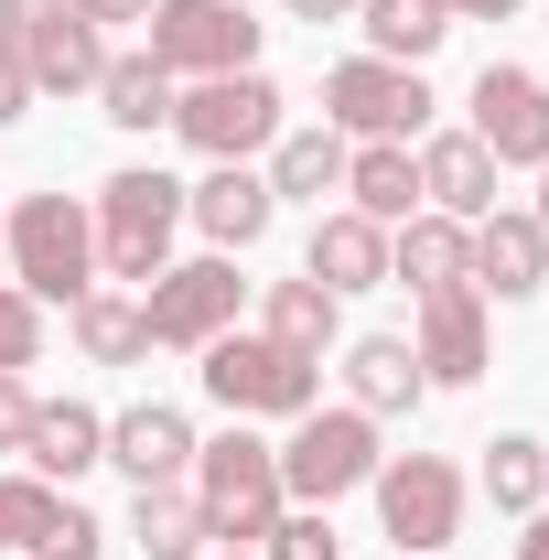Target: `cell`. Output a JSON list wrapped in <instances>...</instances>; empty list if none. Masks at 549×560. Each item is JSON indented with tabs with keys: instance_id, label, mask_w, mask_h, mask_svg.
I'll return each mask as SVG.
<instances>
[{
	"instance_id": "cell-1",
	"label": "cell",
	"mask_w": 549,
	"mask_h": 560,
	"mask_svg": "<svg viewBox=\"0 0 549 560\" xmlns=\"http://www.w3.org/2000/svg\"><path fill=\"white\" fill-rule=\"evenodd\" d=\"M184 486L206 506L215 550H259L280 528V506H291V495H280V442H259L248 420H226L215 442H195V475H184Z\"/></svg>"
},
{
	"instance_id": "cell-2",
	"label": "cell",
	"mask_w": 549,
	"mask_h": 560,
	"mask_svg": "<svg viewBox=\"0 0 549 560\" xmlns=\"http://www.w3.org/2000/svg\"><path fill=\"white\" fill-rule=\"evenodd\" d=\"M86 215H97V270L151 291V280L173 270V237H184V184L151 173V162H130V173H108L86 195Z\"/></svg>"
},
{
	"instance_id": "cell-3",
	"label": "cell",
	"mask_w": 549,
	"mask_h": 560,
	"mask_svg": "<svg viewBox=\"0 0 549 560\" xmlns=\"http://www.w3.org/2000/svg\"><path fill=\"white\" fill-rule=\"evenodd\" d=\"M0 237H11V280L33 302H86L97 291V215H86V195H22Z\"/></svg>"
},
{
	"instance_id": "cell-4",
	"label": "cell",
	"mask_w": 549,
	"mask_h": 560,
	"mask_svg": "<svg viewBox=\"0 0 549 560\" xmlns=\"http://www.w3.org/2000/svg\"><path fill=\"white\" fill-rule=\"evenodd\" d=\"M206 399L226 420H302L324 399V355H291L270 335H215L206 346Z\"/></svg>"
},
{
	"instance_id": "cell-5",
	"label": "cell",
	"mask_w": 549,
	"mask_h": 560,
	"mask_svg": "<svg viewBox=\"0 0 549 560\" xmlns=\"http://www.w3.org/2000/svg\"><path fill=\"white\" fill-rule=\"evenodd\" d=\"M173 130H184V151H206V162H259L291 119H280V86L259 66L237 75H195V86H173Z\"/></svg>"
},
{
	"instance_id": "cell-6",
	"label": "cell",
	"mask_w": 549,
	"mask_h": 560,
	"mask_svg": "<svg viewBox=\"0 0 549 560\" xmlns=\"http://www.w3.org/2000/svg\"><path fill=\"white\" fill-rule=\"evenodd\" d=\"M377 464H388V453H377V420L355 410V399H344V410L313 399V410L291 420V442H280V495H291V506H335V495H355Z\"/></svg>"
},
{
	"instance_id": "cell-7",
	"label": "cell",
	"mask_w": 549,
	"mask_h": 560,
	"mask_svg": "<svg viewBox=\"0 0 549 560\" xmlns=\"http://www.w3.org/2000/svg\"><path fill=\"white\" fill-rule=\"evenodd\" d=\"M140 55L173 75V86H195V75H237V66H259V22H248V0H151Z\"/></svg>"
},
{
	"instance_id": "cell-8",
	"label": "cell",
	"mask_w": 549,
	"mask_h": 560,
	"mask_svg": "<svg viewBox=\"0 0 549 560\" xmlns=\"http://www.w3.org/2000/svg\"><path fill=\"white\" fill-rule=\"evenodd\" d=\"M431 108H442L431 75L388 66V55H344V66L324 75V130H344V140H420Z\"/></svg>"
},
{
	"instance_id": "cell-9",
	"label": "cell",
	"mask_w": 549,
	"mask_h": 560,
	"mask_svg": "<svg viewBox=\"0 0 549 560\" xmlns=\"http://www.w3.org/2000/svg\"><path fill=\"white\" fill-rule=\"evenodd\" d=\"M237 302H248L237 259H226V248H206V259H173V270L140 291V324H151V346L206 355L215 335H237Z\"/></svg>"
},
{
	"instance_id": "cell-10",
	"label": "cell",
	"mask_w": 549,
	"mask_h": 560,
	"mask_svg": "<svg viewBox=\"0 0 549 560\" xmlns=\"http://www.w3.org/2000/svg\"><path fill=\"white\" fill-rule=\"evenodd\" d=\"M366 495H377V528L399 539V560H431L464 528V464L453 453H388L366 475Z\"/></svg>"
},
{
	"instance_id": "cell-11",
	"label": "cell",
	"mask_w": 549,
	"mask_h": 560,
	"mask_svg": "<svg viewBox=\"0 0 549 560\" xmlns=\"http://www.w3.org/2000/svg\"><path fill=\"white\" fill-rule=\"evenodd\" d=\"M410 355H420V377H431V388H475L484 366H495V302H484L475 280H442V291H420Z\"/></svg>"
},
{
	"instance_id": "cell-12",
	"label": "cell",
	"mask_w": 549,
	"mask_h": 560,
	"mask_svg": "<svg viewBox=\"0 0 549 560\" xmlns=\"http://www.w3.org/2000/svg\"><path fill=\"white\" fill-rule=\"evenodd\" d=\"M464 130L495 151V173H539V162H549V75L539 66H484Z\"/></svg>"
},
{
	"instance_id": "cell-13",
	"label": "cell",
	"mask_w": 549,
	"mask_h": 560,
	"mask_svg": "<svg viewBox=\"0 0 549 560\" xmlns=\"http://www.w3.org/2000/svg\"><path fill=\"white\" fill-rule=\"evenodd\" d=\"M270 215H280V195H270V173L259 162H206V184H184V226L206 237V248H259L270 237Z\"/></svg>"
},
{
	"instance_id": "cell-14",
	"label": "cell",
	"mask_w": 549,
	"mask_h": 560,
	"mask_svg": "<svg viewBox=\"0 0 549 560\" xmlns=\"http://www.w3.org/2000/svg\"><path fill=\"white\" fill-rule=\"evenodd\" d=\"M495 151H484L475 130H420V206L453 215V226H484L495 215Z\"/></svg>"
},
{
	"instance_id": "cell-15",
	"label": "cell",
	"mask_w": 549,
	"mask_h": 560,
	"mask_svg": "<svg viewBox=\"0 0 549 560\" xmlns=\"http://www.w3.org/2000/svg\"><path fill=\"white\" fill-rule=\"evenodd\" d=\"M108 464H119L130 486H184V475H195V420L173 410V399H140V410L108 420Z\"/></svg>"
},
{
	"instance_id": "cell-16",
	"label": "cell",
	"mask_w": 549,
	"mask_h": 560,
	"mask_svg": "<svg viewBox=\"0 0 549 560\" xmlns=\"http://www.w3.org/2000/svg\"><path fill=\"white\" fill-rule=\"evenodd\" d=\"M302 280H324V291H377L388 280V226L377 215H355V206H324L313 215V248H302Z\"/></svg>"
},
{
	"instance_id": "cell-17",
	"label": "cell",
	"mask_w": 549,
	"mask_h": 560,
	"mask_svg": "<svg viewBox=\"0 0 549 560\" xmlns=\"http://www.w3.org/2000/svg\"><path fill=\"white\" fill-rule=\"evenodd\" d=\"M86 464H108V420L86 399H33V431H22V475L44 486H75Z\"/></svg>"
},
{
	"instance_id": "cell-18",
	"label": "cell",
	"mask_w": 549,
	"mask_h": 560,
	"mask_svg": "<svg viewBox=\"0 0 549 560\" xmlns=\"http://www.w3.org/2000/svg\"><path fill=\"white\" fill-rule=\"evenodd\" d=\"M22 66H33V97H97V75H108V33L75 22V11H55V22L22 33Z\"/></svg>"
},
{
	"instance_id": "cell-19",
	"label": "cell",
	"mask_w": 549,
	"mask_h": 560,
	"mask_svg": "<svg viewBox=\"0 0 549 560\" xmlns=\"http://www.w3.org/2000/svg\"><path fill=\"white\" fill-rule=\"evenodd\" d=\"M344 399H355L366 420H410L420 399H431L410 335H355V346H344Z\"/></svg>"
},
{
	"instance_id": "cell-20",
	"label": "cell",
	"mask_w": 549,
	"mask_h": 560,
	"mask_svg": "<svg viewBox=\"0 0 549 560\" xmlns=\"http://www.w3.org/2000/svg\"><path fill=\"white\" fill-rule=\"evenodd\" d=\"M549 280V237H539V215H517V206H495L475 226V291L484 302H528Z\"/></svg>"
},
{
	"instance_id": "cell-21",
	"label": "cell",
	"mask_w": 549,
	"mask_h": 560,
	"mask_svg": "<svg viewBox=\"0 0 549 560\" xmlns=\"http://www.w3.org/2000/svg\"><path fill=\"white\" fill-rule=\"evenodd\" d=\"M344 206L377 215V226H410L420 215V151L410 140H355L344 151Z\"/></svg>"
},
{
	"instance_id": "cell-22",
	"label": "cell",
	"mask_w": 549,
	"mask_h": 560,
	"mask_svg": "<svg viewBox=\"0 0 549 560\" xmlns=\"http://www.w3.org/2000/svg\"><path fill=\"white\" fill-rule=\"evenodd\" d=\"M388 280H410V302L442 291V280H475V226H453V215L420 206L410 226H388Z\"/></svg>"
},
{
	"instance_id": "cell-23",
	"label": "cell",
	"mask_w": 549,
	"mask_h": 560,
	"mask_svg": "<svg viewBox=\"0 0 549 560\" xmlns=\"http://www.w3.org/2000/svg\"><path fill=\"white\" fill-rule=\"evenodd\" d=\"M344 151H355L344 130H280L270 140V195L324 215V195H344Z\"/></svg>"
},
{
	"instance_id": "cell-24",
	"label": "cell",
	"mask_w": 549,
	"mask_h": 560,
	"mask_svg": "<svg viewBox=\"0 0 549 560\" xmlns=\"http://www.w3.org/2000/svg\"><path fill=\"white\" fill-rule=\"evenodd\" d=\"M259 335H270V346H291V355H335L344 302L324 291V280H270V302H259Z\"/></svg>"
},
{
	"instance_id": "cell-25",
	"label": "cell",
	"mask_w": 549,
	"mask_h": 560,
	"mask_svg": "<svg viewBox=\"0 0 549 560\" xmlns=\"http://www.w3.org/2000/svg\"><path fill=\"white\" fill-rule=\"evenodd\" d=\"M97 119L130 130V140L173 130V75L151 66V55H108V75H97Z\"/></svg>"
},
{
	"instance_id": "cell-26",
	"label": "cell",
	"mask_w": 549,
	"mask_h": 560,
	"mask_svg": "<svg viewBox=\"0 0 549 560\" xmlns=\"http://www.w3.org/2000/svg\"><path fill=\"white\" fill-rule=\"evenodd\" d=\"M130 539H140V560H206L195 486H130Z\"/></svg>"
},
{
	"instance_id": "cell-27",
	"label": "cell",
	"mask_w": 549,
	"mask_h": 560,
	"mask_svg": "<svg viewBox=\"0 0 549 560\" xmlns=\"http://www.w3.org/2000/svg\"><path fill=\"white\" fill-rule=\"evenodd\" d=\"M66 313H75V355H86V366H140V355H151V324H140L130 291H108V280H97V291L66 302Z\"/></svg>"
},
{
	"instance_id": "cell-28",
	"label": "cell",
	"mask_w": 549,
	"mask_h": 560,
	"mask_svg": "<svg viewBox=\"0 0 549 560\" xmlns=\"http://www.w3.org/2000/svg\"><path fill=\"white\" fill-rule=\"evenodd\" d=\"M355 22H366V55H388V66H431L453 33L442 0H355Z\"/></svg>"
},
{
	"instance_id": "cell-29",
	"label": "cell",
	"mask_w": 549,
	"mask_h": 560,
	"mask_svg": "<svg viewBox=\"0 0 549 560\" xmlns=\"http://www.w3.org/2000/svg\"><path fill=\"white\" fill-rule=\"evenodd\" d=\"M484 495H495L506 517H539V495H549V442L495 431V442H484Z\"/></svg>"
},
{
	"instance_id": "cell-30",
	"label": "cell",
	"mask_w": 549,
	"mask_h": 560,
	"mask_svg": "<svg viewBox=\"0 0 549 560\" xmlns=\"http://www.w3.org/2000/svg\"><path fill=\"white\" fill-rule=\"evenodd\" d=\"M55 506H66V486H44V475H22V464H11V475H0V550H33Z\"/></svg>"
},
{
	"instance_id": "cell-31",
	"label": "cell",
	"mask_w": 549,
	"mask_h": 560,
	"mask_svg": "<svg viewBox=\"0 0 549 560\" xmlns=\"http://www.w3.org/2000/svg\"><path fill=\"white\" fill-rule=\"evenodd\" d=\"M259 560H344L335 506H280V528L259 539Z\"/></svg>"
},
{
	"instance_id": "cell-32",
	"label": "cell",
	"mask_w": 549,
	"mask_h": 560,
	"mask_svg": "<svg viewBox=\"0 0 549 560\" xmlns=\"http://www.w3.org/2000/svg\"><path fill=\"white\" fill-rule=\"evenodd\" d=\"M44 355V302L22 280H0V366H33Z\"/></svg>"
},
{
	"instance_id": "cell-33",
	"label": "cell",
	"mask_w": 549,
	"mask_h": 560,
	"mask_svg": "<svg viewBox=\"0 0 549 560\" xmlns=\"http://www.w3.org/2000/svg\"><path fill=\"white\" fill-rule=\"evenodd\" d=\"M108 550V528H97V517H86V506H55V517H44V539H33V560H97Z\"/></svg>"
},
{
	"instance_id": "cell-34",
	"label": "cell",
	"mask_w": 549,
	"mask_h": 560,
	"mask_svg": "<svg viewBox=\"0 0 549 560\" xmlns=\"http://www.w3.org/2000/svg\"><path fill=\"white\" fill-rule=\"evenodd\" d=\"M22 431H33V388L22 366H0V464H22Z\"/></svg>"
},
{
	"instance_id": "cell-35",
	"label": "cell",
	"mask_w": 549,
	"mask_h": 560,
	"mask_svg": "<svg viewBox=\"0 0 549 560\" xmlns=\"http://www.w3.org/2000/svg\"><path fill=\"white\" fill-rule=\"evenodd\" d=\"M11 119H33V66H22V44H0V130Z\"/></svg>"
},
{
	"instance_id": "cell-36",
	"label": "cell",
	"mask_w": 549,
	"mask_h": 560,
	"mask_svg": "<svg viewBox=\"0 0 549 560\" xmlns=\"http://www.w3.org/2000/svg\"><path fill=\"white\" fill-rule=\"evenodd\" d=\"M55 11H66V0H0V44H22V33L55 22Z\"/></svg>"
},
{
	"instance_id": "cell-37",
	"label": "cell",
	"mask_w": 549,
	"mask_h": 560,
	"mask_svg": "<svg viewBox=\"0 0 549 560\" xmlns=\"http://www.w3.org/2000/svg\"><path fill=\"white\" fill-rule=\"evenodd\" d=\"M75 22H97V33H108V22H151V0H66Z\"/></svg>"
},
{
	"instance_id": "cell-38",
	"label": "cell",
	"mask_w": 549,
	"mask_h": 560,
	"mask_svg": "<svg viewBox=\"0 0 549 560\" xmlns=\"http://www.w3.org/2000/svg\"><path fill=\"white\" fill-rule=\"evenodd\" d=\"M291 22H355V0H280Z\"/></svg>"
},
{
	"instance_id": "cell-39",
	"label": "cell",
	"mask_w": 549,
	"mask_h": 560,
	"mask_svg": "<svg viewBox=\"0 0 549 560\" xmlns=\"http://www.w3.org/2000/svg\"><path fill=\"white\" fill-rule=\"evenodd\" d=\"M453 22H506V11H528V0H442Z\"/></svg>"
},
{
	"instance_id": "cell-40",
	"label": "cell",
	"mask_w": 549,
	"mask_h": 560,
	"mask_svg": "<svg viewBox=\"0 0 549 560\" xmlns=\"http://www.w3.org/2000/svg\"><path fill=\"white\" fill-rule=\"evenodd\" d=\"M517 560H549V517H528V539H517Z\"/></svg>"
},
{
	"instance_id": "cell-41",
	"label": "cell",
	"mask_w": 549,
	"mask_h": 560,
	"mask_svg": "<svg viewBox=\"0 0 549 560\" xmlns=\"http://www.w3.org/2000/svg\"><path fill=\"white\" fill-rule=\"evenodd\" d=\"M528 215H539V237H549V162H539V206H528Z\"/></svg>"
},
{
	"instance_id": "cell-42",
	"label": "cell",
	"mask_w": 549,
	"mask_h": 560,
	"mask_svg": "<svg viewBox=\"0 0 549 560\" xmlns=\"http://www.w3.org/2000/svg\"><path fill=\"white\" fill-rule=\"evenodd\" d=\"M215 560H259V550H215Z\"/></svg>"
},
{
	"instance_id": "cell-43",
	"label": "cell",
	"mask_w": 549,
	"mask_h": 560,
	"mask_svg": "<svg viewBox=\"0 0 549 560\" xmlns=\"http://www.w3.org/2000/svg\"><path fill=\"white\" fill-rule=\"evenodd\" d=\"M0 226H11V195H0Z\"/></svg>"
},
{
	"instance_id": "cell-44",
	"label": "cell",
	"mask_w": 549,
	"mask_h": 560,
	"mask_svg": "<svg viewBox=\"0 0 549 560\" xmlns=\"http://www.w3.org/2000/svg\"><path fill=\"white\" fill-rule=\"evenodd\" d=\"M539 506H549V495H539Z\"/></svg>"
}]
</instances>
